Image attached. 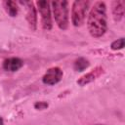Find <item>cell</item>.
I'll list each match as a JSON object with an SVG mask.
<instances>
[{
  "label": "cell",
  "instance_id": "obj_1",
  "mask_svg": "<svg viewBox=\"0 0 125 125\" xmlns=\"http://www.w3.org/2000/svg\"><path fill=\"white\" fill-rule=\"evenodd\" d=\"M87 27L89 33L94 38H100L107 30L106 5L103 1H98L92 7L88 19Z\"/></svg>",
  "mask_w": 125,
  "mask_h": 125
},
{
  "label": "cell",
  "instance_id": "obj_2",
  "mask_svg": "<svg viewBox=\"0 0 125 125\" xmlns=\"http://www.w3.org/2000/svg\"><path fill=\"white\" fill-rule=\"evenodd\" d=\"M55 21L60 29L65 30L68 27V2L65 0L51 2Z\"/></svg>",
  "mask_w": 125,
  "mask_h": 125
},
{
  "label": "cell",
  "instance_id": "obj_3",
  "mask_svg": "<svg viewBox=\"0 0 125 125\" xmlns=\"http://www.w3.org/2000/svg\"><path fill=\"white\" fill-rule=\"evenodd\" d=\"M90 2L87 0H76L71 8V21L74 26H81L86 18V12Z\"/></svg>",
  "mask_w": 125,
  "mask_h": 125
},
{
  "label": "cell",
  "instance_id": "obj_4",
  "mask_svg": "<svg viewBox=\"0 0 125 125\" xmlns=\"http://www.w3.org/2000/svg\"><path fill=\"white\" fill-rule=\"evenodd\" d=\"M37 9L41 16V24L43 29L51 30L53 23H52V17H51V10H50V3L45 0H39L36 2Z\"/></svg>",
  "mask_w": 125,
  "mask_h": 125
},
{
  "label": "cell",
  "instance_id": "obj_5",
  "mask_svg": "<svg viewBox=\"0 0 125 125\" xmlns=\"http://www.w3.org/2000/svg\"><path fill=\"white\" fill-rule=\"evenodd\" d=\"M62 75H63V72L60 67L58 66L50 67L47 69V71L43 75L42 82L46 85H55L62 80Z\"/></svg>",
  "mask_w": 125,
  "mask_h": 125
},
{
  "label": "cell",
  "instance_id": "obj_6",
  "mask_svg": "<svg viewBox=\"0 0 125 125\" xmlns=\"http://www.w3.org/2000/svg\"><path fill=\"white\" fill-rule=\"evenodd\" d=\"M104 69L103 66H96L90 72H88V73L84 74L83 76H81L77 80V84L79 86H85V85L93 82L94 80H96L100 76H102L104 74Z\"/></svg>",
  "mask_w": 125,
  "mask_h": 125
},
{
  "label": "cell",
  "instance_id": "obj_7",
  "mask_svg": "<svg viewBox=\"0 0 125 125\" xmlns=\"http://www.w3.org/2000/svg\"><path fill=\"white\" fill-rule=\"evenodd\" d=\"M27 6V12H26V21L29 25V28L32 31H35L37 28V13L36 8L34 6V3L32 1L25 2Z\"/></svg>",
  "mask_w": 125,
  "mask_h": 125
},
{
  "label": "cell",
  "instance_id": "obj_8",
  "mask_svg": "<svg viewBox=\"0 0 125 125\" xmlns=\"http://www.w3.org/2000/svg\"><path fill=\"white\" fill-rule=\"evenodd\" d=\"M22 65H23V62L20 58H15V57L9 58L3 62V68L6 71L15 72V71L19 70Z\"/></svg>",
  "mask_w": 125,
  "mask_h": 125
},
{
  "label": "cell",
  "instance_id": "obj_9",
  "mask_svg": "<svg viewBox=\"0 0 125 125\" xmlns=\"http://www.w3.org/2000/svg\"><path fill=\"white\" fill-rule=\"evenodd\" d=\"M111 11L114 21H120L124 16V1L122 0L113 1L111 3Z\"/></svg>",
  "mask_w": 125,
  "mask_h": 125
},
{
  "label": "cell",
  "instance_id": "obj_10",
  "mask_svg": "<svg viewBox=\"0 0 125 125\" xmlns=\"http://www.w3.org/2000/svg\"><path fill=\"white\" fill-rule=\"evenodd\" d=\"M3 4H4V8H5V10H6V12L8 13L9 16L16 17L18 15V13H19V7H18V4L15 1L8 0V1H4Z\"/></svg>",
  "mask_w": 125,
  "mask_h": 125
},
{
  "label": "cell",
  "instance_id": "obj_11",
  "mask_svg": "<svg viewBox=\"0 0 125 125\" xmlns=\"http://www.w3.org/2000/svg\"><path fill=\"white\" fill-rule=\"evenodd\" d=\"M89 64H90L89 61L87 59L81 57V58H78V59L75 60L74 63H73V68L76 71H83L86 68H88Z\"/></svg>",
  "mask_w": 125,
  "mask_h": 125
},
{
  "label": "cell",
  "instance_id": "obj_12",
  "mask_svg": "<svg viewBox=\"0 0 125 125\" xmlns=\"http://www.w3.org/2000/svg\"><path fill=\"white\" fill-rule=\"evenodd\" d=\"M123 47H124V38H123V37H121V38H119V39L113 41V42L111 43V45H110V48H111L113 51L121 50V49H123Z\"/></svg>",
  "mask_w": 125,
  "mask_h": 125
},
{
  "label": "cell",
  "instance_id": "obj_13",
  "mask_svg": "<svg viewBox=\"0 0 125 125\" xmlns=\"http://www.w3.org/2000/svg\"><path fill=\"white\" fill-rule=\"evenodd\" d=\"M49 106V104L47 102H44V101H40V102H36L34 104V107L36 109H39V110H43V109H46L47 107Z\"/></svg>",
  "mask_w": 125,
  "mask_h": 125
},
{
  "label": "cell",
  "instance_id": "obj_14",
  "mask_svg": "<svg viewBox=\"0 0 125 125\" xmlns=\"http://www.w3.org/2000/svg\"><path fill=\"white\" fill-rule=\"evenodd\" d=\"M0 125H4V121H3V118L0 116Z\"/></svg>",
  "mask_w": 125,
  "mask_h": 125
},
{
  "label": "cell",
  "instance_id": "obj_15",
  "mask_svg": "<svg viewBox=\"0 0 125 125\" xmlns=\"http://www.w3.org/2000/svg\"><path fill=\"white\" fill-rule=\"evenodd\" d=\"M96 125H102V124H96Z\"/></svg>",
  "mask_w": 125,
  "mask_h": 125
}]
</instances>
